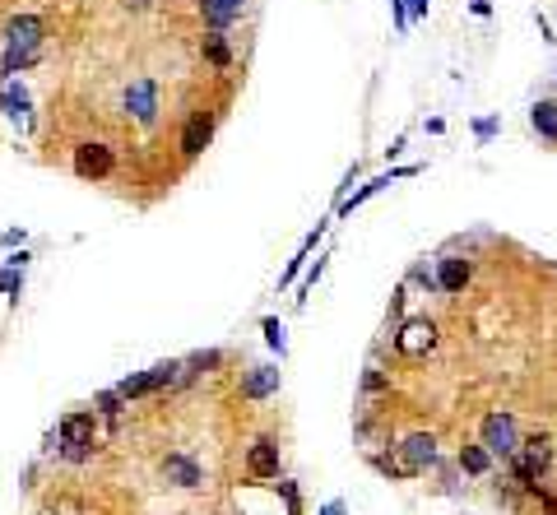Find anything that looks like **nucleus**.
<instances>
[{
	"label": "nucleus",
	"mask_w": 557,
	"mask_h": 515,
	"mask_svg": "<svg viewBox=\"0 0 557 515\" xmlns=\"http://www.w3.org/2000/svg\"><path fill=\"white\" fill-rule=\"evenodd\" d=\"M432 10V0H409V19H428Z\"/></svg>",
	"instance_id": "c85d7f7f"
},
{
	"label": "nucleus",
	"mask_w": 557,
	"mask_h": 515,
	"mask_svg": "<svg viewBox=\"0 0 557 515\" xmlns=\"http://www.w3.org/2000/svg\"><path fill=\"white\" fill-rule=\"evenodd\" d=\"M274 487H278V497H284V506H288V515H302V493H297V483H288V478H278Z\"/></svg>",
	"instance_id": "5701e85b"
},
{
	"label": "nucleus",
	"mask_w": 557,
	"mask_h": 515,
	"mask_svg": "<svg viewBox=\"0 0 557 515\" xmlns=\"http://www.w3.org/2000/svg\"><path fill=\"white\" fill-rule=\"evenodd\" d=\"M163 478L177 483V487H200V483H205V469L195 465L190 455H167V459H163Z\"/></svg>",
	"instance_id": "4468645a"
},
{
	"label": "nucleus",
	"mask_w": 557,
	"mask_h": 515,
	"mask_svg": "<svg viewBox=\"0 0 557 515\" xmlns=\"http://www.w3.org/2000/svg\"><path fill=\"white\" fill-rule=\"evenodd\" d=\"M432 344H437V320L432 316H409L395 335V354L400 358H423V354H432Z\"/></svg>",
	"instance_id": "39448f33"
},
{
	"label": "nucleus",
	"mask_w": 557,
	"mask_h": 515,
	"mask_svg": "<svg viewBox=\"0 0 557 515\" xmlns=\"http://www.w3.org/2000/svg\"><path fill=\"white\" fill-rule=\"evenodd\" d=\"M390 10H395V23H400V33H404L409 23H413V19H409V0H390Z\"/></svg>",
	"instance_id": "bb28decb"
},
{
	"label": "nucleus",
	"mask_w": 557,
	"mask_h": 515,
	"mask_svg": "<svg viewBox=\"0 0 557 515\" xmlns=\"http://www.w3.org/2000/svg\"><path fill=\"white\" fill-rule=\"evenodd\" d=\"M42 19L38 14H14L5 23V57H0V74H19L42 57Z\"/></svg>",
	"instance_id": "f257e3e1"
},
{
	"label": "nucleus",
	"mask_w": 557,
	"mask_h": 515,
	"mask_svg": "<svg viewBox=\"0 0 557 515\" xmlns=\"http://www.w3.org/2000/svg\"><path fill=\"white\" fill-rule=\"evenodd\" d=\"M0 292H10V297H19L23 292V275L10 265V269H0Z\"/></svg>",
	"instance_id": "393cba45"
},
{
	"label": "nucleus",
	"mask_w": 557,
	"mask_h": 515,
	"mask_svg": "<svg viewBox=\"0 0 557 515\" xmlns=\"http://www.w3.org/2000/svg\"><path fill=\"white\" fill-rule=\"evenodd\" d=\"M246 474L251 478H278V441L274 437H256L246 450Z\"/></svg>",
	"instance_id": "9d476101"
},
{
	"label": "nucleus",
	"mask_w": 557,
	"mask_h": 515,
	"mask_svg": "<svg viewBox=\"0 0 557 515\" xmlns=\"http://www.w3.org/2000/svg\"><path fill=\"white\" fill-rule=\"evenodd\" d=\"M246 0H200V19L209 23V29H228L233 19H242Z\"/></svg>",
	"instance_id": "dca6fc26"
},
{
	"label": "nucleus",
	"mask_w": 557,
	"mask_h": 515,
	"mask_svg": "<svg viewBox=\"0 0 557 515\" xmlns=\"http://www.w3.org/2000/svg\"><path fill=\"white\" fill-rule=\"evenodd\" d=\"M325 228H330V219H321V223H316L312 232H306V237H302V247H297V256L288 260V269H284V275H278V288H288V284L297 279V269L306 265V256H312V251H316V241L325 237Z\"/></svg>",
	"instance_id": "f3484780"
},
{
	"label": "nucleus",
	"mask_w": 557,
	"mask_h": 515,
	"mask_svg": "<svg viewBox=\"0 0 557 515\" xmlns=\"http://www.w3.org/2000/svg\"><path fill=\"white\" fill-rule=\"evenodd\" d=\"M278 390V367H251L246 381H242V395L246 399H270Z\"/></svg>",
	"instance_id": "a211bd4d"
},
{
	"label": "nucleus",
	"mask_w": 557,
	"mask_h": 515,
	"mask_svg": "<svg viewBox=\"0 0 557 515\" xmlns=\"http://www.w3.org/2000/svg\"><path fill=\"white\" fill-rule=\"evenodd\" d=\"M261 330H265V344H270V348H278V354L288 348V339H284V320H278V316H265Z\"/></svg>",
	"instance_id": "4be33fe9"
},
{
	"label": "nucleus",
	"mask_w": 557,
	"mask_h": 515,
	"mask_svg": "<svg viewBox=\"0 0 557 515\" xmlns=\"http://www.w3.org/2000/svg\"><path fill=\"white\" fill-rule=\"evenodd\" d=\"M529 126L539 130V140L557 144V102L553 98H539L535 107H529Z\"/></svg>",
	"instance_id": "6ab92c4d"
},
{
	"label": "nucleus",
	"mask_w": 557,
	"mask_h": 515,
	"mask_svg": "<svg viewBox=\"0 0 557 515\" xmlns=\"http://www.w3.org/2000/svg\"><path fill=\"white\" fill-rule=\"evenodd\" d=\"M111 168H117V153H111V144H98V140L75 144V172H79L84 181H102V177H111Z\"/></svg>",
	"instance_id": "0eeeda50"
},
{
	"label": "nucleus",
	"mask_w": 557,
	"mask_h": 515,
	"mask_svg": "<svg viewBox=\"0 0 557 515\" xmlns=\"http://www.w3.org/2000/svg\"><path fill=\"white\" fill-rule=\"evenodd\" d=\"M214 140V112H190L186 130H181V153L195 158V153H205Z\"/></svg>",
	"instance_id": "ddd939ff"
},
{
	"label": "nucleus",
	"mask_w": 557,
	"mask_h": 515,
	"mask_svg": "<svg viewBox=\"0 0 557 515\" xmlns=\"http://www.w3.org/2000/svg\"><path fill=\"white\" fill-rule=\"evenodd\" d=\"M418 172H423V168H395V172H381V177H372L367 186H358V191H353V196H344V200H340V214H344V219H349V214H353L358 205H367L372 196H381V191H385V186H395L400 177H418Z\"/></svg>",
	"instance_id": "6e6552de"
},
{
	"label": "nucleus",
	"mask_w": 557,
	"mask_h": 515,
	"mask_svg": "<svg viewBox=\"0 0 557 515\" xmlns=\"http://www.w3.org/2000/svg\"><path fill=\"white\" fill-rule=\"evenodd\" d=\"M469 279H473V265H469L464 256H441V260H437V284H441V292H446V297L464 292V288H469Z\"/></svg>",
	"instance_id": "9b49d317"
},
{
	"label": "nucleus",
	"mask_w": 557,
	"mask_h": 515,
	"mask_svg": "<svg viewBox=\"0 0 557 515\" xmlns=\"http://www.w3.org/2000/svg\"><path fill=\"white\" fill-rule=\"evenodd\" d=\"M321 515H349V506H344V502H325Z\"/></svg>",
	"instance_id": "2f4dec72"
},
{
	"label": "nucleus",
	"mask_w": 557,
	"mask_h": 515,
	"mask_svg": "<svg viewBox=\"0 0 557 515\" xmlns=\"http://www.w3.org/2000/svg\"><path fill=\"white\" fill-rule=\"evenodd\" d=\"M0 112H5L14 126H28L33 102H28V89L19 84V74H5V84H0Z\"/></svg>",
	"instance_id": "f8f14e48"
},
{
	"label": "nucleus",
	"mask_w": 557,
	"mask_h": 515,
	"mask_svg": "<svg viewBox=\"0 0 557 515\" xmlns=\"http://www.w3.org/2000/svg\"><path fill=\"white\" fill-rule=\"evenodd\" d=\"M362 386H367V390H385V386H390V381H385V376H381V371H376V367H372V371H367V376H362Z\"/></svg>",
	"instance_id": "cd10ccee"
},
{
	"label": "nucleus",
	"mask_w": 557,
	"mask_h": 515,
	"mask_svg": "<svg viewBox=\"0 0 557 515\" xmlns=\"http://www.w3.org/2000/svg\"><path fill=\"white\" fill-rule=\"evenodd\" d=\"M469 10L479 14V19H488V14H492V0H469Z\"/></svg>",
	"instance_id": "7c9ffc66"
},
{
	"label": "nucleus",
	"mask_w": 557,
	"mask_h": 515,
	"mask_svg": "<svg viewBox=\"0 0 557 515\" xmlns=\"http://www.w3.org/2000/svg\"><path fill=\"white\" fill-rule=\"evenodd\" d=\"M325 260H330V256H321V260H316L312 269H306V279L297 284V302H306V292H312V288H316V279L325 275Z\"/></svg>",
	"instance_id": "b1692460"
},
{
	"label": "nucleus",
	"mask_w": 557,
	"mask_h": 515,
	"mask_svg": "<svg viewBox=\"0 0 557 515\" xmlns=\"http://www.w3.org/2000/svg\"><path fill=\"white\" fill-rule=\"evenodd\" d=\"M121 107H126V117L135 126L149 130L158 121V84H154V79H135V84L126 89V98H121Z\"/></svg>",
	"instance_id": "423d86ee"
},
{
	"label": "nucleus",
	"mask_w": 557,
	"mask_h": 515,
	"mask_svg": "<svg viewBox=\"0 0 557 515\" xmlns=\"http://www.w3.org/2000/svg\"><path fill=\"white\" fill-rule=\"evenodd\" d=\"M409 284H418V288H428V292H441V284H437V265L428 269V260H418V265L409 269Z\"/></svg>",
	"instance_id": "412c9836"
},
{
	"label": "nucleus",
	"mask_w": 557,
	"mask_h": 515,
	"mask_svg": "<svg viewBox=\"0 0 557 515\" xmlns=\"http://www.w3.org/2000/svg\"><path fill=\"white\" fill-rule=\"evenodd\" d=\"M0 241H5V247H19V241H23V228H10V232L0 237Z\"/></svg>",
	"instance_id": "473e14b6"
},
{
	"label": "nucleus",
	"mask_w": 557,
	"mask_h": 515,
	"mask_svg": "<svg viewBox=\"0 0 557 515\" xmlns=\"http://www.w3.org/2000/svg\"><path fill=\"white\" fill-rule=\"evenodd\" d=\"M497 130H501V117H479V121H473V135H479V144H488Z\"/></svg>",
	"instance_id": "a878e982"
},
{
	"label": "nucleus",
	"mask_w": 557,
	"mask_h": 515,
	"mask_svg": "<svg viewBox=\"0 0 557 515\" xmlns=\"http://www.w3.org/2000/svg\"><path fill=\"white\" fill-rule=\"evenodd\" d=\"M492 450L483 446V441H464L460 446V455H455V465L464 469V474H473V478H483V474H492Z\"/></svg>",
	"instance_id": "2eb2a0df"
},
{
	"label": "nucleus",
	"mask_w": 557,
	"mask_h": 515,
	"mask_svg": "<svg viewBox=\"0 0 557 515\" xmlns=\"http://www.w3.org/2000/svg\"><path fill=\"white\" fill-rule=\"evenodd\" d=\"M400 455H404V465L413 474H423L428 465H437V437L432 432H409V437L400 441Z\"/></svg>",
	"instance_id": "1a4fd4ad"
},
{
	"label": "nucleus",
	"mask_w": 557,
	"mask_h": 515,
	"mask_svg": "<svg viewBox=\"0 0 557 515\" xmlns=\"http://www.w3.org/2000/svg\"><path fill=\"white\" fill-rule=\"evenodd\" d=\"M93 441H98V414L93 409L70 414V418H61V427H56V450H61V459H70V465L89 459Z\"/></svg>",
	"instance_id": "f03ea898"
},
{
	"label": "nucleus",
	"mask_w": 557,
	"mask_h": 515,
	"mask_svg": "<svg viewBox=\"0 0 557 515\" xmlns=\"http://www.w3.org/2000/svg\"><path fill=\"white\" fill-rule=\"evenodd\" d=\"M200 57H205L209 65H218V70H228V65H233V51H228V33H223V29H209V33L200 38Z\"/></svg>",
	"instance_id": "aec40b11"
},
{
	"label": "nucleus",
	"mask_w": 557,
	"mask_h": 515,
	"mask_svg": "<svg viewBox=\"0 0 557 515\" xmlns=\"http://www.w3.org/2000/svg\"><path fill=\"white\" fill-rule=\"evenodd\" d=\"M479 441H483L497 459H511V455L520 450V423H516V414H511V409H492V414L483 418Z\"/></svg>",
	"instance_id": "20e7f679"
},
{
	"label": "nucleus",
	"mask_w": 557,
	"mask_h": 515,
	"mask_svg": "<svg viewBox=\"0 0 557 515\" xmlns=\"http://www.w3.org/2000/svg\"><path fill=\"white\" fill-rule=\"evenodd\" d=\"M553 469V437H520V450L511 455V474H516V483L520 487H529V483H539L544 474Z\"/></svg>",
	"instance_id": "7ed1b4c3"
},
{
	"label": "nucleus",
	"mask_w": 557,
	"mask_h": 515,
	"mask_svg": "<svg viewBox=\"0 0 557 515\" xmlns=\"http://www.w3.org/2000/svg\"><path fill=\"white\" fill-rule=\"evenodd\" d=\"M121 5H126L130 14H145V10H154V0H121Z\"/></svg>",
	"instance_id": "c756f323"
}]
</instances>
